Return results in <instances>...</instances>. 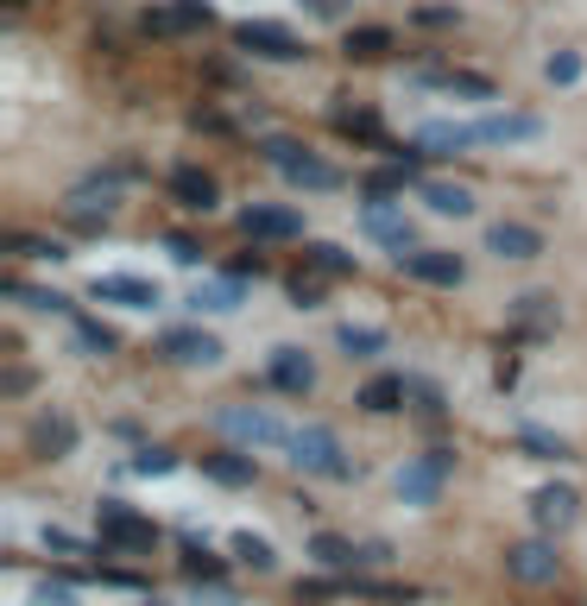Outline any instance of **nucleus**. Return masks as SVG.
I'll return each instance as SVG.
<instances>
[{
	"instance_id": "42",
	"label": "nucleus",
	"mask_w": 587,
	"mask_h": 606,
	"mask_svg": "<svg viewBox=\"0 0 587 606\" xmlns=\"http://www.w3.org/2000/svg\"><path fill=\"white\" fill-rule=\"evenodd\" d=\"M171 468H177L171 449H139L133 455V474H171Z\"/></svg>"
},
{
	"instance_id": "39",
	"label": "nucleus",
	"mask_w": 587,
	"mask_h": 606,
	"mask_svg": "<svg viewBox=\"0 0 587 606\" xmlns=\"http://www.w3.org/2000/svg\"><path fill=\"white\" fill-rule=\"evenodd\" d=\"M335 127L354 133V139H379V120H372L367 108H335Z\"/></svg>"
},
{
	"instance_id": "1",
	"label": "nucleus",
	"mask_w": 587,
	"mask_h": 606,
	"mask_svg": "<svg viewBox=\"0 0 587 606\" xmlns=\"http://www.w3.org/2000/svg\"><path fill=\"white\" fill-rule=\"evenodd\" d=\"M259 152H266V165H272V171L291 177L297 190H341V171H335L329 158H316L310 146H297V139L272 133L266 146H259Z\"/></svg>"
},
{
	"instance_id": "17",
	"label": "nucleus",
	"mask_w": 587,
	"mask_h": 606,
	"mask_svg": "<svg viewBox=\"0 0 587 606\" xmlns=\"http://www.w3.org/2000/svg\"><path fill=\"white\" fill-rule=\"evenodd\" d=\"M511 322H518V335H530V341H544V335H556L563 310H556V297H544V291H525V297H511Z\"/></svg>"
},
{
	"instance_id": "38",
	"label": "nucleus",
	"mask_w": 587,
	"mask_h": 606,
	"mask_svg": "<svg viewBox=\"0 0 587 606\" xmlns=\"http://www.w3.org/2000/svg\"><path fill=\"white\" fill-rule=\"evenodd\" d=\"M285 291H291L297 310H310V304H322V272H291L285 278Z\"/></svg>"
},
{
	"instance_id": "47",
	"label": "nucleus",
	"mask_w": 587,
	"mask_h": 606,
	"mask_svg": "<svg viewBox=\"0 0 587 606\" xmlns=\"http://www.w3.org/2000/svg\"><path fill=\"white\" fill-rule=\"evenodd\" d=\"M266 272V259L259 254H240V259H228V278H259Z\"/></svg>"
},
{
	"instance_id": "20",
	"label": "nucleus",
	"mask_w": 587,
	"mask_h": 606,
	"mask_svg": "<svg viewBox=\"0 0 587 606\" xmlns=\"http://www.w3.org/2000/svg\"><path fill=\"white\" fill-rule=\"evenodd\" d=\"M32 449H39L44 461H63V455L77 449V424L63 411H39L32 417Z\"/></svg>"
},
{
	"instance_id": "14",
	"label": "nucleus",
	"mask_w": 587,
	"mask_h": 606,
	"mask_svg": "<svg viewBox=\"0 0 587 606\" xmlns=\"http://www.w3.org/2000/svg\"><path fill=\"white\" fill-rule=\"evenodd\" d=\"M487 254L525 266V259H544V235H537L530 221H493L487 228Z\"/></svg>"
},
{
	"instance_id": "10",
	"label": "nucleus",
	"mask_w": 587,
	"mask_h": 606,
	"mask_svg": "<svg viewBox=\"0 0 587 606\" xmlns=\"http://www.w3.org/2000/svg\"><path fill=\"white\" fill-rule=\"evenodd\" d=\"M165 190H171V202L177 209H190V216H209V209L221 202V183L202 171V165H177V171L165 177Z\"/></svg>"
},
{
	"instance_id": "31",
	"label": "nucleus",
	"mask_w": 587,
	"mask_h": 606,
	"mask_svg": "<svg viewBox=\"0 0 587 606\" xmlns=\"http://www.w3.org/2000/svg\"><path fill=\"white\" fill-rule=\"evenodd\" d=\"M183 575L190 582H221V556H209L202 537H183Z\"/></svg>"
},
{
	"instance_id": "24",
	"label": "nucleus",
	"mask_w": 587,
	"mask_h": 606,
	"mask_svg": "<svg viewBox=\"0 0 587 606\" xmlns=\"http://www.w3.org/2000/svg\"><path fill=\"white\" fill-rule=\"evenodd\" d=\"M417 82L449 89V96H468V101H493V82L474 77V70H436V63H424V70H417Z\"/></svg>"
},
{
	"instance_id": "27",
	"label": "nucleus",
	"mask_w": 587,
	"mask_h": 606,
	"mask_svg": "<svg viewBox=\"0 0 587 606\" xmlns=\"http://www.w3.org/2000/svg\"><path fill=\"white\" fill-rule=\"evenodd\" d=\"M190 310L202 316H228V310H240V278H216V285H196L190 291Z\"/></svg>"
},
{
	"instance_id": "48",
	"label": "nucleus",
	"mask_w": 587,
	"mask_h": 606,
	"mask_svg": "<svg viewBox=\"0 0 587 606\" xmlns=\"http://www.w3.org/2000/svg\"><path fill=\"white\" fill-rule=\"evenodd\" d=\"M171 259H177V266H196V259H202V247H196L190 235H171Z\"/></svg>"
},
{
	"instance_id": "6",
	"label": "nucleus",
	"mask_w": 587,
	"mask_h": 606,
	"mask_svg": "<svg viewBox=\"0 0 587 606\" xmlns=\"http://www.w3.org/2000/svg\"><path fill=\"white\" fill-rule=\"evenodd\" d=\"M216 424L235 436V443H247V449H285V443H291V430H285L272 411H259V405H228Z\"/></svg>"
},
{
	"instance_id": "29",
	"label": "nucleus",
	"mask_w": 587,
	"mask_h": 606,
	"mask_svg": "<svg viewBox=\"0 0 587 606\" xmlns=\"http://www.w3.org/2000/svg\"><path fill=\"white\" fill-rule=\"evenodd\" d=\"M424 202L436 216H474V190L468 183H424Z\"/></svg>"
},
{
	"instance_id": "37",
	"label": "nucleus",
	"mask_w": 587,
	"mask_h": 606,
	"mask_svg": "<svg viewBox=\"0 0 587 606\" xmlns=\"http://www.w3.org/2000/svg\"><path fill=\"white\" fill-rule=\"evenodd\" d=\"M518 443H525L537 461H568V443L563 436H549V430H518Z\"/></svg>"
},
{
	"instance_id": "49",
	"label": "nucleus",
	"mask_w": 587,
	"mask_h": 606,
	"mask_svg": "<svg viewBox=\"0 0 587 606\" xmlns=\"http://www.w3.org/2000/svg\"><path fill=\"white\" fill-rule=\"evenodd\" d=\"M316 20H348V0H304Z\"/></svg>"
},
{
	"instance_id": "5",
	"label": "nucleus",
	"mask_w": 587,
	"mask_h": 606,
	"mask_svg": "<svg viewBox=\"0 0 587 606\" xmlns=\"http://www.w3.org/2000/svg\"><path fill=\"white\" fill-rule=\"evenodd\" d=\"M449 474H455V449H424L417 461L398 468V499L405 506H436V493H442Z\"/></svg>"
},
{
	"instance_id": "16",
	"label": "nucleus",
	"mask_w": 587,
	"mask_h": 606,
	"mask_svg": "<svg viewBox=\"0 0 587 606\" xmlns=\"http://www.w3.org/2000/svg\"><path fill=\"white\" fill-rule=\"evenodd\" d=\"M240 228L253 240H304V216L285 209V202H253V209L240 216Z\"/></svg>"
},
{
	"instance_id": "8",
	"label": "nucleus",
	"mask_w": 587,
	"mask_h": 606,
	"mask_svg": "<svg viewBox=\"0 0 587 606\" xmlns=\"http://www.w3.org/2000/svg\"><path fill=\"white\" fill-rule=\"evenodd\" d=\"M398 272H411L417 285H436V291H455L468 278V259L442 254V247H411V254H398Z\"/></svg>"
},
{
	"instance_id": "52",
	"label": "nucleus",
	"mask_w": 587,
	"mask_h": 606,
	"mask_svg": "<svg viewBox=\"0 0 587 606\" xmlns=\"http://www.w3.org/2000/svg\"><path fill=\"white\" fill-rule=\"evenodd\" d=\"M7 7H13V13H20V7H26V0H7Z\"/></svg>"
},
{
	"instance_id": "4",
	"label": "nucleus",
	"mask_w": 587,
	"mask_h": 606,
	"mask_svg": "<svg viewBox=\"0 0 587 606\" xmlns=\"http://www.w3.org/2000/svg\"><path fill=\"white\" fill-rule=\"evenodd\" d=\"M120 183H127V171H96V177H82L77 190L63 196V216L77 221V228H101V221L120 209Z\"/></svg>"
},
{
	"instance_id": "36",
	"label": "nucleus",
	"mask_w": 587,
	"mask_h": 606,
	"mask_svg": "<svg viewBox=\"0 0 587 606\" xmlns=\"http://www.w3.org/2000/svg\"><path fill=\"white\" fill-rule=\"evenodd\" d=\"M544 77L556 82V89L581 82V51H549V58H544Z\"/></svg>"
},
{
	"instance_id": "2",
	"label": "nucleus",
	"mask_w": 587,
	"mask_h": 606,
	"mask_svg": "<svg viewBox=\"0 0 587 606\" xmlns=\"http://www.w3.org/2000/svg\"><path fill=\"white\" fill-rule=\"evenodd\" d=\"M101 549H115V556H152L158 549V525L152 518H139L133 506H120V499H101Z\"/></svg>"
},
{
	"instance_id": "25",
	"label": "nucleus",
	"mask_w": 587,
	"mask_h": 606,
	"mask_svg": "<svg viewBox=\"0 0 587 606\" xmlns=\"http://www.w3.org/2000/svg\"><path fill=\"white\" fill-rule=\"evenodd\" d=\"M202 474H209V480H221V487H253V480H259L253 455H240V449H216V455H202Z\"/></svg>"
},
{
	"instance_id": "12",
	"label": "nucleus",
	"mask_w": 587,
	"mask_h": 606,
	"mask_svg": "<svg viewBox=\"0 0 587 606\" xmlns=\"http://www.w3.org/2000/svg\"><path fill=\"white\" fill-rule=\"evenodd\" d=\"M556 568H563V556H556V544H511L506 549V575L511 582H525V587H544V582H556Z\"/></svg>"
},
{
	"instance_id": "21",
	"label": "nucleus",
	"mask_w": 587,
	"mask_h": 606,
	"mask_svg": "<svg viewBox=\"0 0 587 606\" xmlns=\"http://www.w3.org/2000/svg\"><path fill=\"white\" fill-rule=\"evenodd\" d=\"M417 146H424V158H455V152H468V146H480V139L461 120H430V127H417Z\"/></svg>"
},
{
	"instance_id": "18",
	"label": "nucleus",
	"mask_w": 587,
	"mask_h": 606,
	"mask_svg": "<svg viewBox=\"0 0 587 606\" xmlns=\"http://www.w3.org/2000/svg\"><path fill=\"white\" fill-rule=\"evenodd\" d=\"M165 360H177V367H216L221 360V341L202 329H171L165 335Z\"/></svg>"
},
{
	"instance_id": "23",
	"label": "nucleus",
	"mask_w": 587,
	"mask_h": 606,
	"mask_svg": "<svg viewBox=\"0 0 587 606\" xmlns=\"http://www.w3.org/2000/svg\"><path fill=\"white\" fill-rule=\"evenodd\" d=\"M272 386L304 398V391L316 386V360H310L304 348H272Z\"/></svg>"
},
{
	"instance_id": "26",
	"label": "nucleus",
	"mask_w": 587,
	"mask_h": 606,
	"mask_svg": "<svg viewBox=\"0 0 587 606\" xmlns=\"http://www.w3.org/2000/svg\"><path fill=\"white\" fill-rule=\"evenodd\" d=\"M335 348L348 354V360H372V354H386V329H372V322H341V329H335Z\"/></svg>"
},
{
	"instance_id": "40",
	"label": "nucleus",
	"mask_w": 587,
	"mask_h": 606,
	"mask_svg": "<svg viewBox=\"0 0 587 606\" xmlns=\"http://www.w3.org/2000/svg\"><path fill=\"white\" fill-rule=\"evenodd\" d=\"M13 254L20 259H63L58 240H44V235H13Z\"/></svg>"
},
{
	"instance_id": "11",
	"label": "nucleus",
	"mask_w": 587,
	"mask_h": 606,
	"mask_svg": "<svg viewBox=\"0 0 587 606\" xmlns=\"http://www.w3.org/2000/svg\"><path fill=\"white\" fill-rule=\"evenodd\" d=\"M360 221H367L372 240H386V247H391V259L417 247V228L405 221V209H398V202H386V196H372L367 209H360Z\"/></svg>"
},
{
	"instance_id": "34",
	"label": "nucleus",
	"mask_w": 587,
	"mask_h": 606,
	"mask_svg": "<svg viewBox=\"0 0 587 606\" xmlns=\"http://www.w3.org/2000/svg\"><path fill=\"white\" fill-rule=\"evenodd\" d=\"M70 329H77V348L82 354H115V329H101V322H89V316H70Z\"/></svg>"
},
{
	"instance_id": "7",
	"label": "nucleus",
	"mask_w": 587,
	"mask_h": 606,
	"mask_svg": "<svg viewBox=\"0 0 587 606\" xmlns=\"http://www.w3.org/2000/svg\"><path fill=\"white\" fill-rule=\"evenodd\" d=\"M235 44H240V51H253V58H272V63H297V58H304L297 32H291V26H278V20H240L235 26Z\"/></svg>"
},
{
	"instance_id": "46",
	"label": "nucleus",
	"mask_w": 587,
	"mask_h": 606,
	"mask_svg": "<svg viewBox=\"0 0 587 606\" xmlns=\"http://www.w3.org/2000/svg\"><path fill=\"white\" fill-rule=\"evenodd\" d=\"M190 127H196V133H228V115H216V108H196Z\"/></svg>"
},
{
	"instance_id": "15",
	"label": "nucleus",
	"mask_w": 587,
	"mask_h": 606,
	"mask_svg": "<svg viewBox=\"0 0 587 606\" xmlns=\"http://www.w3.org/2000/svg\"><path fill=\"white\" fill-rule=\"evenodd\" d=\"M530 518H537L544 530H568L575 518H581V493L563 487V480H549V487L530 493Z\"/></svg>"
},
{
	"instance_id": "33",
	"label": "nucleus",
	"mask_w": 587,
	"mask_h": 606,
	"mask_svg": "<svg viewBox=\"0 0 587 606\" xmlns=\"http://www.w3.org/2000/svg\"><path fill=\"white\" fill-rule=\"evenodd\" d=\"M235 556H240V563H253L259 575H266V568H278L272 537H259V530H240V537H235Z\"/></svg>"
},
{
	"instance_id": "51",
	"label": "nucleus",
	"mask_w": 587,
	"mask_h": 606,
	"mask_svg": "<svg viewBox=\"0 0 587 606\" xmlns=\"http://www.w3.org/2000/svg\"><path fill=\"white\" fill-rule=\"evenodd\" d=\"M133 606H171V600H152V594H146V600H133Z\"/></svg>"
},
{
	"instance_id": "50",
	"label": "nucleus",
	"mask_w": 587,
	"mask_h": 606,
	"mask_svg": "<svg viewBox=\"0 0 587 606\" xmlns=\"http://www.w3.org/2000/svg\"><path fill=\"white\" fill-rule=\"evenodd\" d=\"M7 391H13V398H20V391H32V372L13 367V372H7Z\"/></svg>"
},
{
	"instance_id": "30",
	"label": "nucleus",
	"mask_w": 587,
	"mask_h": 606,
	"mask_svg": "<svg viewBox=\"0 0 587 606\" xmlns=\"http://www.w3.org/2000/svg\"><path fill=\"white\" fill-rule=\"evenodd\" d=\"M304 259H310V272H322V278H354V254H341L335 240H310Z\"/></svg>"
},
{
	"instance_id": "3",
	"label": "nucleus",
	"mask_w": 587,
	"mask_h": 606,
	"mask_svg": "<svg viewBox=\"0 0 587 606\" xmlns=\"http://www.w3.org/2000/svg\"><path fill=\"white\" fill-rule=\"evenodd\" d=\"M291 468L304 474H329V480H354V461L341 455V443H335V430H322V424H304V430H291Z\"/></svg>"
},
{
	"instance_id": "9",
	"label": "nucleus",
	"mask_w": 587,
	"mask_h": 606,
	"mask_svg": "<svg viewBox=\"0 0 587 606\" xmlns=\"http://www.w3.org/2000/svg\"><path fill=\"white\" fill-rule=\"evenodd\" d=\"M89 297L96 304H127V310H158L165 304V291H158L152 278H133V272H101L89 285Z\"/></svg>"
},
{
	"instance_id": "43",
	"label": "nucleus",
	"mask_w": 587,
	"mask_h": 606,
	"mask_svg": "<svg viewBox=\"0 0 587 606\" xmlns=\"http://www.w3.org/2000/svg\"><path fill=\"white\" fill-rule=\"evenodd\" d=\"M44 549H58V556H82V537H70L63 525H44Z\"/></svg>"
},
{
	"instance_id": "44",
	"label": "nucleus",
	"mask_w": 587,
	"mask_h": 606,
	"mask_svg": "<svg viewBox=\"0 0 587 606\" xmlns=\"http://www.w3.org/2000/svg\"><path fill=\"white\" fill-rule=\"evenodd\" d=\"M32 606H77V594L63 582H39V594H32Z\"/></svg>"
},
{
	"instance_id": "19",
	"label": "nucleus",
	"mask_w": 587,
	"mask_h": 606,
	"mask_svg": "<svg viewBox=\"0 0 587 606\" xmlns=\"http://www.w3.org/2000/svg\"><path fill=\"white\" fill-rule=\"evenodd\" d=\"M405 398H411V379L405 372H379V379H367L360 386V411H372V417H391V411H405Z\"/></svg>"
},
{
	"instance_id": "41",
	"label": "nucleus",
	"mask_w": 587,
	"mask_h": 606,
	"mask_svg": "<svg viewBox=\"0 0 587 606\" xmlns=\"http://www.w3.org/2000/svg\"><path fill=\"white\" fill-rule=\"evenodd\" d=\"M411 405H417L424 417H442V411H449V405H442V391H436L430 379H411Z\"/></svg>"
},
{
	"instance_id": "22",
	"label": "nucleus",
	"mask_w": 587,
	"mask_h": 606,
	"mask_svg": "<svg viewBox=\"0 0 587 606\" xmlns=\"http://www.w3.org/2000/svg\"><path fill=\"white\" fill-rule=\"evenodd\" d=\"M544 133V120L537 115H487V120H474V139L480 146H511V139H537Z\"/></svg>"
},
{
	"instance_id": "13",
	"label": "nucleus",
	"mask_w": 587,
	"mask_h": 606,
	"mask_svg": "<svg viewBox=\"0 0 587 606\" xmlns=\"http://www.w3.org/2000/svg\"><path fill=\"white\" fill-rule=\"evenodd\" d=\"M202 26H216V7H209V0H171V7H152V13H146V32H158V39L202 32Z\"/></svg>"
},
{
	"instance_id": "32",
	"label": "nucleus",
	"mask_w": 587,
	"mask_h": 606,
	"mask_svg": "<svg viewBox=\"0 0 587 606\" xmlns=\"http://www.w3.org/2000/svg\"><path fill=\"white\" fill-rule=\"evenodd\" d=\"M386 51H391V32H386V26H354V32H348V58L372 63V58H386Z\"/></svg>"
},
{
	"instance_id": "28",
	"label": "nucleus",
	"mask_w": 587,
	"mask_h": 606,
	"mask_svg": "<svg viewBox=\"0 0 587 606\" xmlns=\"http://www.w3.org/2000/svg\"><path fill=\"white\" fill-rule=\"evenodd\" d=\"M310 556H316L322 568H354V563H367V556H360L348 537H335V530H316V537H310Z\"/></svg>"
},
{
	"instance_id": "45",
	"label": "nucleus",
	"mask_w": 587,
	"mask_h": 606,
	"mask_svg": "<svg viewBox=\"0 0 587 606\" xmlns=\"http://www.w3.org/2000/svg\"><path fill=\"white\" fill-rule=\"evenodd\" d=\"M411 20H417V26H436V32H442V26H461V13H455V7H417Z\"/></svg>"
},
{
	"instance_id": "35",
	"label": "nucleus",
	"mask_w": 587,
	"mask_h": 606,
	"mask_svg": "<svg viewBox=\"0 0 587 606\" xmlns=\"http://www.w3.org/2000/svg\"><path fill=\"white\" fill-rule=\"evenodd\" d=\"M7 291L20 297L26 310H44V316H51V310H70V297H58V291H39V285H20V278H7Z\"/></svg>"
}]
</instances>
